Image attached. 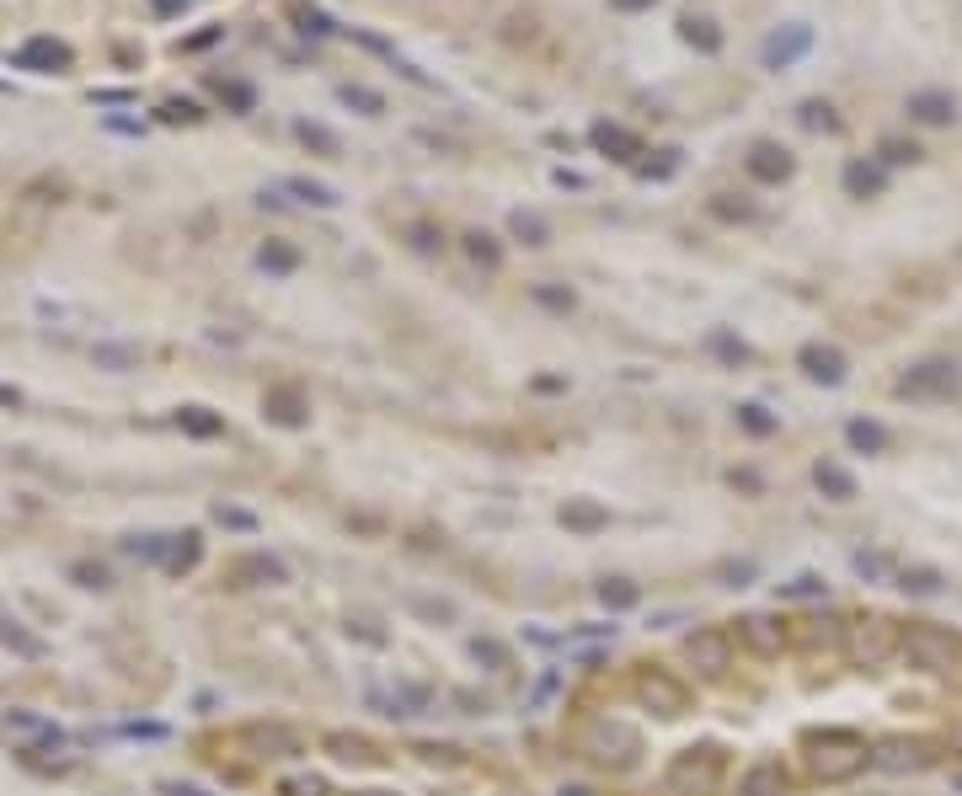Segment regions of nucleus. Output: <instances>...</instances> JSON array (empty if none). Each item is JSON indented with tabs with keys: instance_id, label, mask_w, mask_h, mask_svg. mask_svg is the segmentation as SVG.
<instances>
[{
	"instance_id": "f257e3e1",
	"label": "nucleus",
	"mask_w": 962,
	"mask_h": 796,
	"mask_svg": "<svg viewBox=\"0 0 962 796\" xmlns=\"http://www.w3.org/2000/svg\"><path fill=\"white\" fill-rule=\"evenodd\" d=\"M872 754H866L861 738H850V732H824V738H813V754H808V770L813 780H824V786H840V780L861 775Z\"/></svg>"
},
{
	"instance_id": "f03ea898",
	"label": "nucleus",
	"mask_w": 962,
	"mask_h": 796,
	"mask_svg": "<svg viewBox=\"0 0 962 796\" xmlns=\"http://www.w3.org/2000/svg\"><path fill=\"white\" fill-rule=\"evenodd\" d=\"M898 652H904V663L925 668V674H952L957 658H962V642L936 631V626H909L904 636H898Z\"/></svg>"
},
{
	"instance_id": "7ed1b4c3",
	"label": "nucleus",
	"mask_w": 962,
	"mask_h": 796,
	"mask_svg": "<svg viewBox=\"0 0 962 796\" xmlns=\"http://www.w3.org/2000/svg\"><path fill=\"white\" fill-rule=\"evenodd\" d=\"M845 652H850V663H861V668L888 663L898 652V626L882 620V615H866V620H856V626H845Z\"/></svg>"
},
{
	"instance_id": "20e7f679",
	"label": "nucleus",
	"mask_w": 962,
	"mask_h": 796,
	"mask_svg": "<svg viewBox=\"0 0 962 796\" xmlns=\"http://www.w3.org/2000/svg\"><path fill=\"white\" fill-rule=\"evenodd\" d=\"M722 780V754L717 748H690V754H679L669 764V791L679 796H711Z\"/></svg>"
},
{
	"instance_id": "39448f33",
	"label": "nucleus",
	"mask_w": 962,
	"mask_h": 796,
	"mask_svg": "<svg viewBox=\"0 0 962 796\" xmlns=\"http://www.w3.org/2000/svg\"><path fill=\"white\" fill-rule=\"evenodd\" d=\"M636 700H642L647 711H658V716H685L690 690L674 674H663V668H642V674H636Z\"/></svg>"
},
{
	"instance_id": "423d86ee",
	"label": "nucleus",
	"mask_w": 962,
	"mask_h": 796,
	"mask_svg": "<svg viewBox=\"0 0 962 796\" xmlns=\"http://www.w3.org/2000/svg\"><path fill=\"white\" fill-rule=\"evenodd\" d=\"M636 732L626 722H594L588 727V754H594L599 764H631L636 759Z\"/></svg>"
},
{
	"instance_id": "0eeeda50",
	"label": "nucleus",
	"mask_w": 962,
	"mask_h": 796,
	"mask_svg": "<svg viewBox=\"0 0 962 796\" xmlns=\"http://www.w3.org/2000/svg\"><path fill=\"white\" fill-rule=\"evenodd\" d=\"M690 663L701 668V674H727V663H733V636L727 631H695L690 636Z\"/></svg>"
},
{
	"instance_id": "6e6552de",
	"label": "nucleus",
	"mask_w": 962,
	"mask_h": 796,
	"mask_svg": "<svg viewBox=\"0 0 962 796\" xmlns=\"http://www.w3.org/2000/svg\"><path fill=\"white\" fill-rule=\"evenodd\" d=\"M284 577H289V567H284V561H278V556H241V561H230V567H225V583L230 588H252V583H284Z\"/></svg>"
},
{
	"instance_id": "1a4fd4ad",
	"label": "nucleus",
	"mask_w": 962,
	"mask_h": 796,
	"mask_svg": "<svg viewBox=\"0 0 962 796\" xmlns=\"http://www.w3.org/2000/svg\"><path fill=\"white\" fill-rule=\"evenodd\" d=\"M930 759H936V748H930V743H909V738H893V743H882L872 754V764H882V770H893V775L925 770Z\"/></svg>"
},
{
	"instance_id": "9d476101",
	"label": "nucleus",
	"mask_w": 962,
	"mask_h": 796,
	"mask_svg": "<svg viewBox=\"0 0 962 796\" xmlns=\"http://www.w3.org/2000/svg\"><path fill=\"white\" fill-rule=\"evenodd\" d=\"M898 390H904V396H952V390H957V374H952V364H925V369L904 374Z\"/></svg>"
},
{
	"instance_id": "9b49d317",
	"label": "nucleus",
	"mask_w": 962,
	"mask_h": 796,
	"mask_svg": "<svg viewBox=\"0 0 962 796\" xmlns=\"http://www.w3.org/2000/svg\"><path fill=\"white\" fill-rule=\"evenodd\" d=\"M738 636L749 642V652H759V658H775V652L786 647V631L775 626V620L765 615H749V620H738Z\"/></svg>"
},
{
	"instance_id": "f8f14e48",
	"label": "nucleus",
	"mask_w": 962,
	"mask_h": 796,
	"mask_svg": "<svg viewBox=\"0 0 962 796\" xmlns=\"http://www.w3.org/2000/svg\"><path fill=\"white\" fill-rule=\"evenodd\" d=\"M738 796H786V770H781V759H759V764H749V775H743Z\"/></svg>"
},
{
	"instance_id": "ddd939ff",
	"label": "nucleus",
	"mask_w": 962,
	"mask_h": 796,
	"mask_svg": "<svg viewBox=\"0 0 962 796\" xmlns=\"http://www.w3.org/2000/svg\"><path fill=\"white\" fill-rule=\"evenodd\" d=\"M241 738L252 743L262 759H284V754H300V738H294L289 727H262V722H257V727H246Z\"/></svg>"
},
{
	"instance_id": "4468645a",
	"label": "nucleus",
	"mask_w": 962,
	"mask_h": 796,
	"mask_svg": "<svg viewBox=\"0 0 962 796\" xmlns=\"http://www.w3.org/2000/svg\"><path fill=\"white\" fill-rule=\"evenodd\" d=\"M327 754L348 759V764H375L380 748L369 743V738H359V732H327Z\"/></svg>"
},
{
	"instance_id": "2eb2a0df",
	"label": "nucleus",
	"mask_w": 962,
	"mask_h": 796,
	"mask_svg": "<svg viewBox=\"0 0 962 796\" xmlns=\"http://www.w3.org/2000/svg\"><path fill=\"white\" fill-rule=\"evenodd\" d=\"M562 524L578 529V535H599V529L610 524V513H604L599 503H588V497H572V503L562 508Z\"/></svg>"
},
{
	"instance_id": "dca6fc26",
	"label": "nucleus",
	"mask_w": 962,
	"mask_h": 796,
	"mask_svg": "<svg viewBox=\"0 0 962 796\" xmlns=\"http://www.w3.org/2000/svg\"><path fill=\"white\" fill-rule=\"evenodd\" d=\"M375 706H385L391 716H417V711H428V690L423 684H396L391 695H375Z\"/></svg>"
},
{
	"instance_id": "f3484780",
	"label": "nucleus",
	"mask_w": 962,
	"mask_h": 796,
	"mask_svg": "<svg viewBox=\"0 0 962 796\" xmlns=\"http://www.w3.org/2000/svg\"><path fill=\"white\" fill-rule=\"evenodd\" d=\"M636 599H642V588L626 583V577H604V583H599V604H604V610H631Z\"/></svg>"
},
{
	"instance_id": "a211bd4d",
	"label": "nucleus",
	"mask_w": 962,
	"mask_h": 796,
	"mask_svg": "<svg viewBox=\"0 0 962 796\" xmlns=\"http://www.w3.org/2000/svg\"><path fill=\"white\" fill-rule=\"evenodd\" d=\"M166 567L172 572H188V567H198V535H166Z\"/></svg>"
},
{
	"instance_id": "6ab92c4d",
	"label": "nucleus",
	"mask_w": 962,
	"mask_h": 796,
	"mask_svg": "<svg viewBox=\"0 0 962 796\" xmlns=\"http://www.w3.org/2000/svg\"><path fill=\"white\" fill-rule=\"evenodd\" d=\"M268 417H273L278 428H300V423H305L300 401H294L289 390H273V396H268Z\"/></svg>"
},
{
	"instance_id": "aec40b11",
	"label": "nucleus",
	"mask_w": 962,
	"mask_h": 796,
	"mask_svg": "<svg viewBox=\"0 0 962 796\" xmlns=\"http://www.w3.org/2000/svg\"><path fill=\"white\" fill-rule=\"evenodd\" d=\"M818 487L845 503V497H856V476H850L845 465H818Z\"/></svg>"
},
{
	"instance_id": "412c9836",
	"label": "nucleus",
	"mask_w": 962,
	"mask_h": 796,
	"mask_svg": "<svg viewBox=\"0 0 962 796\" xmlns=\"http://www.w3.org/2000/svg\"><path fill=\"white\" fill-rule=\"evenodd\" d=\"M802 364H808V374H813V380H840V353H829V348H808V353H802Z\"/></svg>"
},
{
	"instance_id": "4be33fe9",
	"label": "nucleus",
	"mask_w": 962,
	"mask_h": 796,
	"mask_svg": "<svg viewBox=\"0 0 962 796\" xmlns=\"http://www.w3.org/2000/svg\"><path fill=\"white\" fill-rule=\"evenodd\" d=\"M6 732H17V738H59V732L43 722V716H33V711H11V716H6Z\"/></svg>"
},
{
	"instance_id": "5701e85b",
	"label": "nucleus",
	"mask_w": 962,
	"mask_h": 796,
	"mask_svg": "<svg viewBox=\"0 0 962 796\" xmlns=\"http://www.w3.org/2000/svg\"><path fill=\"white\" fill-rule=\"evenodd\" d=\"M471 658L481 668H508V647L492 642V636H471Z\"/></svg>"
},
{
	"instance_id": "b1692460",
	"label": "nucleus",
	"mask_w": 962,
	"mask_h": 796,
	"mask_svg": "<svg viewBox=\"0 0 962 796\" xmlns=\"http://www.w3.org/2000/svg\"><path fill=\"white\" fill-rule=\"evenodd\" d=\"M278 796H327V780L321 775H289V780H278Z\"/></svg>"
},
{
	"instance_id": "393cba45",
	"label": "nucleus",
	"mask_w": 962,
	"mask_h": 796,
	"mask_svg": "<svg viewBox=\"0 0 962 796\" xmlns=\"http://www.w3.org/2000/svg\"><path fill=\"white\" fill-rule=\"evenodd\" d=\"M749 171H754V177H765V182H775V177H786V155L775 161V150H770V145H759V150H754V161H749Z\"/></svg>"
},
{
	"instance_id": "a878e982",
	"label": "nucleus",
	"mask_w": 962,
	"mask_h": 796,
	"mask_svg": "<svg viewBox=\"0 0 962 796\" xmlns=\"http://www.w3.org/2000/svg\"><path fill=\"white\" fill-rule=\"evenodd\" d=\"M182 428L198 433V439H214V433H220L225 423H220V417H209L204 407H188V412H182Z\"/></svg>"
},
{
	"instance_id": "bb28decb",
	"label": "nucleus",
	"mask_w": 962,
	"mask_h": 796,
	"mask_svg": "<svg viewBox=\"0 0 962 796\" xmlns=\"http://www.w3.org/2000/svg\"><path fill=\"white\" fill-rule=\"evenodd\" d=\"M850 444L866 449V455H877V449L888 444V433H882L877 423H850Z\"/></svg>"
},
{
	"instance_id": "cd10ccee",
	"label": "nucleus",
	"mask_w": 962,
	"mask_h": 796,
	"mask_svg": "<svg viewBox=\"0 0 962 796\" xmlns=\"http://www.w3.org/2000/svg\"><path fill=\"white\" fill-rule=\"evenodd\" d=\"M262 268H268V273H289L294 268V252H289V246H278V241H268V246H262Z\"/></svg>"
},
{
	"instance_id": "c85d7f7f",
	"label": "nucleus",
	"mask_w": 962,
	"mask_h": 796,
	"mask_svg": "<svg viewBox=\"0 0 962 796\" xmlns=\"http://www.w3.org/2000/svg\"><path fill=\"white\" fill-rule=\"evenodd\" d=\"M738 423L749 428V433H759V439L775 433V417H765V407H738Z\"/></svg>"
},
{
	"instance_id": "c756f323",
	"label": "nucleus",
	"mask_w": 962,
	"mask_h": 796,
	"mask_svg": "<svg viewBox=\"0 0 962 796\" xmlns=\"http://www.w3.org/2000/svg\"><path fill=\"white\" fill-rule=\"evenodd\" d=\"M289 187H294V193L305 198V204H321V209H327V204H337V193H332V187H321V182H289Z\"/></svg>"
},
{
	"instance_id": "7c9ffc66",
	"label": "nucleus",
	"mask_w": 962,
	"mask_h": 796,
	"mask_svg": "<svg viewBox=\"0 0 962 796\" xmlns=\"http://www.w3.org/2000/svg\"><path fill=\"white\" fill-rule=\"evenodd\" d=\"M514 236H524L530 246H540V241H546V225H540L535 214H514Z\"/></svg>"
},
{
	"instance_id": "2f4dec72",
	"label": "nucleus",
	"mask_w": 962,
	"mask_h": 796,
	"mask_svg": "<svg viewBox=\"0 0 962 796\" xmlns=\"http://www.w3.org/2000/svg\"><path fill=\"white\" fill-rule=\"evenodd\" d=\"M781 593H786V599H818L824 583H818V577H797V583H781Z\"/></svg>"
},
{
	"instance_id": "473e14b6",
	"label": "nucleus",
	"mask_w": 962,
	"mask_h": 796,
	"mask_svg": "<svg viewBox=\"0 0 962 796\" xmlns=\"http://www.w3.org/2000/svg\"><path fill=\"white\" fill-rule=\"evenodd\" d=\"M594 139H599V145H604V150H636V139H631L626 129H610V123H604V129H599Z\"/></svg>"
},
{
	"instance_id": "72a5a7b5",
	"label": "nucleus",
	"mask_w": 962,
	"mask_h": 796,
	"mask_svg": "<svg viewBox=\"0 0 962 796\" xmlns=\"http://www.w3.org/2000/svg\"><path fill=\"white\" fill-rule=\"evenodd\" d=\"M129 551L145 556V561H161V556H166V535H145V540H134Z\"/></svg>"
},
{
	"instance_id": "f704fd0d",
	"label": "nucleus",
	"mask_w": 962,
	"mask_h": 796,
	"mask_svg": "<svg viewBox=\"0 0 962 796\" xmlns=\"http://www.w3.org/2000/svg\"><path fill=\"white\" fill-rule=\"evenodd\" d=\"M471 257L487 262V268H498V246H492V236H471Z\"/></svg>"
},
{
	"instance_id": "c9c22d12",
	"label": "nucleus",
	"mask_w": 962,
	"mask_h": 796,
	"mask_svg": "<svg viewBox=\"0 0 962 796\" xmlns=\"http://www.w3.org/2000/svg\"><path fill=\"white\" fill-rule=\"evenodd\" d=\"M904 588H914V593H936L941 583H936V572H909V577H904Z\"/></svg>"
},
{
	"instance_id": "e433bc0d",
	"label": "nucleus",
	"mask_w": 962,
	"mask_h": 796,
	"mask_svg": "<svg viewBox=\"0 0 962 796\" xmlns=\"http://www.w3.org/2000/svg\"><path fill=\"white\" fill-rule=\"evenodd\" d=\"M220 524H230V529H252L257 519H252V513H241V508H220Z\"/></svg>"
},
{
	"instance_id": "4c0bfd02",
	"label": "nucleus",
	"mask_w": 962,
	"mask_h": 796,
	"mask_svg": "<svg viewBox=\"0 0 962 796\" xmlns=\"http://www.w3.org/2000/svg\"><path fill=\"white\" fill-rule=\"evenodd\" d=\"M722 577H727V583H733V588H743V583H749V577H754V561H738V567H727Z\"/></svg>"
},
{
	"instance_id": "58836bf2",
	"label": "nucleus",
	"mask_w": 962,
	"mask_h": 796,
	"mask_svg": "<svg viewBox=\"0 0 962 796\" xmlns=\"http://www.w3.org/2000/svg\"><path fill=\"white\" fill-rule=\"evenodd\" d=\"M535 300H540V305H551V310H567V305H572V294H562V289H540Z\"/></svg>"
},
{
	"instance_id": "ea45409f",
	"label": "nucleus",
	"mask_w": 962,
	"mask_h": 796,
	"mask_svg": "<svg viewBox=\"0 0 962 796\" xmlns=\"http://www.w3.org/2000/svg\"><path fill=\"white\" fill-rule=\"evenodd\" d=\"M166 796H209V791H198V786H166Z\"/></svg>"
},
{
	"instance_id": "a19ab883",
	"label": "nucleus",
	"mask_w": 962,
	"mask_h": 796,
	"mask_svg": "<svg viewBox=\"0 0 962 796\" xmlns=\"http://www.w3.org/2000/svg\"><path fill=\"white\" fill-rule=\"evenodd\" d=\"M615 6H626V11H636V6H653V0H615Z\"/></svg>"
},
{
	"instance_id": "79ce46f5",
	"label": "nucleus",
	"mask_w": 962,
	"mask_h": 796,
	"mask_svg": "<svg viewBox=\"0 0 962 796\" xmlns=\"http://www.w3.org/2000/svg\"><path fill=\"white\" fill-rule=\"evenodd\" d=\"M359 796H385V791H359Z\"/></svg>"
}]
</instances>
